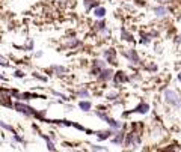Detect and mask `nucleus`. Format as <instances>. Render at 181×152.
Wrapping results in <instances>:
<instances>
[{
    "label": "nucleus",
    "mask_w": 181,
    "mask_h": 152,
    "mask_svg": "<svg viewBox=\"0 0 181 152\" xmlns=\"http://www.w3.org/2000/svg\"><path fill=\"white\" fill-rule=\"evenodd\" d=\"M14 109L18 112V113L24 114V116H27V117H35V119H41V120H45L47 122V119H45V112H38L36 109H33V107H30L29 104H24V103H20V101H17L15 104H14Z\"/></svg>",
    "instance_id": "nucleus-1"
},
{
    "label": "nucleus",
    "mask_w": 181,
    "mask_h": 152,
    "mask_svg": "<svg viewBox=\"0 0 181 152\" xmlns=\"http://www.w3.org/2000/svg\"><path fill=\"white\" fill-rule=\"evenodd\" d=\"M163 100H165L166 104H169V106L174 107L175 110L181 109V95L177 90H174V89H166V90L163 92Z\"/></svg>",
    "instance_id": "nucleus-2"
},
{
    "label": "nucleus",
    "mask_w": 181,
    "mask_h": 152,
    "mask_svg": "<svg viewBox=\"0 0 181 152\" xmlns=\"http://www.w3.org/2000/svg\"><path fill=\"white\" fill-rule=\"evenodd\" d=\"M18 93V90L15 89H0V104L3 107H8V109H14V104L11 101L12 95L15 96Z\"/></svg>",
    "instance_id": "nucleus-3"
},
{
    "label": "nucleus",
    "mask_w": 181,
    "mask_h": 152,
    "mask_svg": "<svg viewBox=\"0 0 181 152\" xmlns=\"http://www.w3.org/2000/svg\"><path fill=\"white\" fill-rule=\"evenodd\" d=\"M95 116L97 117H100L103 122H106L112 130H121L122 128V123L119 122V120H116V119H113V117H110L109 114L106 113V112H101V110H97L95 112Z\"/></svg>",
    "instance_id": "nucleus-4"
},
{
    "label": "nucleus",
    "mask_w": 181,
    "mask_h": 152,
    "mask_svg": "<svg viewBox=\"0 0 181 152\" xmlns=\"http://www.w3.org/2000/svg\"><path fill=\"white\" fill-rule=\"evenodd\" d=\"M125 148H136L140 145V133L137 130L130 131L128 134H125V139H124V143H122Z\"/></svg>",
    "instance_id": "nucleus-5"
},
{
    "label": "nucleus",
    "mask_w": 181,
    "mask_h": 152,
    "mask_svg": "<svg viewBox=\"0 0 181 152\" xmlns=\"http://www.w3.org/2000/svg\"><path fill=\"white\" fill-rule=\"evenodd\" d=\"M122 56H124L128 62H131L133 65H139V63H140V57H139V54H137V51H136L135 48H130V50L122 51Z\"/></svg>",
    "instance_id": "nucleus-6"
},
{
    "label": "nucleus",
    "mask_w": 181,
    "mask_h": 152,
    "mask_svg": "<svg viewBox=\"0 0 181 152\" xmlns=\"http://www.w3.org/2000/svg\"><path fill=\"white\" fill-rule=\"evenodd\" d=\"M103 59H104L106 63H109V65H116V63H118V62H116V50H115V48H107V50H104Z\"/></svg>",
    "instance_id": "nucleus-7"
},
{
    "label": "nucleus",
    "mask_w": 181,
    "mask_h": 152,
    "mask_svg": "<svg viewBox=\"0 0 181 152\" xmlns=\"http://www.w3.org/2000/svg\"><path fill=\"white\" fill-rule=\"evenodd\" d=\"M103 68H106V60L104 59H94L92 60V68H90V76L97 77Z\"/></svg>",
    "instance_id": "nucleus-8"
},
{
    "label": "nucleus",
    "mask_w": 181,
    "mask_h": 152,
    "mask_svg": "<svg viewBox=\"0 0 181 152\" xmlns=\"http://www.w3.org/2000/svg\"><path fill=\"white\" fill-rule=\"evenodd\" d=\"M113 74H115V73H113V69L106 66V68H103V69L100 71V74H98L97 77H98V80H100V81H104V83H106V81H110V80L113 78Z\"/></svg>",
    "instance_id": "nucleus-9"
},
{
    "label": "nucleus",
    "mask_w": 181,
    "mask_h": 152,
    "mask_svg": "<svg viewBox=\"0 0 181 152\" xmlns=\"http://www.w3.org/2000/svg\"><path fill=\"white\" fill-rule=\"evenodd\" d=\"M113 83H115V86H119V84H122V83H127L128 81V77L127 74L124 73V71H118V73H115L113 74Z\"/></svg>",
    "instance_id": "nucleus-10"
},
{
    "label": "nucleus",
    "mask_w": 181,
    "mask_h": 152,
    "mask_svg": "<svg viewBox=\"0 0 181 152\" xmlns=\"http://www.w3.org/2000/svg\"><path fill=\"white\" fill-rule=\"evenodd\" d=\"M115 136L112 137V143L113 145H116V146H121L122 143H124V139H125V133L122 131V130H116L115 133H113Z\"/></svg>",
    "instance_id": "nucleus-11"
},
{
    "label": "nucleus",
    "mask_w": 181,
    "mask_h": 152,
    "mask_svg": "<svg viewBox=\"0 0 181 152\" xmlns=\"http://www.w3.org/2000/svg\"><path fill=\"white\" fill-rule=\"evenodd\" d=\"M152 12L155 14V17H157V18H166V17H168V14H169L168 8H166V6H163V5L154 6V8H152Z\"/></svg>",
    "instance_id": "nucleus-12"
},
{
    "label": "nucleus",
    "mask_w": 181,
    "mask_h": 152,
    "mask_svg": "<svg viewBox=\"0 0 181 152\" xmlns=\"http://www.w3.org/2000/svg\"><path fill=\"white\" fill-rule=\"evenodd\" d=\"M139 35H140V39H139V42H140V44H145V45H146V44H151V39L154 38V36H157L159 33H157V32H152V33H151V32H149V33L140 32Z\"/></svg>",
    "instance_id": "nucleus-13"
},
{
    "label": "nucleus",
    "mask_w": 181,
    "mask_h": 152,
    "mask_svg": "<svg viewBox=\"0 0 181 152\" xmlns=\"http://www.w3.org/2000/svg\"><path fill=\"white\" fill-rule=\"evenodd\" d=\"M115 131L116 130H104V131H97L95 134H97V139L98 140H107V139H110L113 136Z\"/></svg>",
    "instance_id": "nucleus-14"
},
{
    "label": "nucleus",
    "mask_w": 181,
    "mask_h": 152,
    "mask_svg": "<svg viewBox=\"0 0 181 152\" xmlns=\"http://www.w3.org/2000/svg\"><path fill=\"white\" fill-rule=\"evenodd\" d=\"M41 136V139H44L45 143H47V149L48 151H56V146H54V142H53V137L51 136H45V134H39Z\"/></svg>",
    "instance_id": "nucleus-15"
},
{
    "label": "nucleus",
    "mask_w": 181,
    "mask_h": 152,
    "mask_svg": "<svg viewBox=\"0 0 181 152\" xmlns=\"http://www.w3.org/2000/svg\"><path fill=\"white\" fill-rule=\"evenodd\" d=\"M148 110H149V104H148V103H140L135 110H133V113L146 114V113H148Z\"/></svg>",
    "instance_id": "nucleus-16"
},
{
    "label": "nucleus",
    "mask_w": 181,
    "mask_h": 152,
    "mask_svg": "<svg viewBox=\"0 0 181 152\" xmlns=\"http://www.w3.org/2000/svg\"><path fill=\"white\" fill-rule=\"evenodd\" d=\"M51 69H53V73H54L56 76H65V74L68 73V69H67L65 66H60V65H53Z\"/></svg>",
    "instance_id": "nucleus-17"
},
{
    "label": "nucleus",
    "mask_w": 181,
    "mask_h": 152,
    "mask_svg": "<svg viewBox=\"0 0 181 152\" xmlns=\"http://www.w3.org/2000/svg\"><path fill=\"white\" fill-rule=\"evenodd\" d=\"M106 8L104 6H97L95 9H94V15L97 17V18H104L106 17Z\"/></svg>",
    "instance_id": "nucleus-18"
},
{
    "label": "nucleus",
    "mask_w": 181,
    "mask_h": 152,
    "mask_svg": "<svg viewBox=\"0 0 181 152\" xmlns=\"http://www.w3.org/2000/svg\"><path fill=\"white\" fill-rule=\"evenodd\" d=\"M121 38L124 39V41H127V42H136V39L133 38V35H131L130 32H127L124 27L121 29Z\"/></svg>",
    "instance_id": "nucleus-19"
},
{
    "label": "nucleus",
    "mask_w": 181,
    "mask_h": 152,
    "mask_svg": "<svg viewBox=\"0 0 181 152\" xmlns=\"http://www.w3.org/2000/svg\"><path fill=\"white\" fill-rule=\"evenodd\" d=\"M79 109L83 110V112H89L90 109H92V103L86 101V100H82V101H79Z\"/></svg>",
    "instance_id": "nucleus-20"
},
{
    "label": "nucleus",
    "mask_w": 181,
    "mask_h": 152,
    "mask_svg": "<svg viewBox=\"0 0 181 152\" xmlns=\"http://www.w3.org/2000/svg\"><path fill=\"white\" fill-rule=\"evenodd\" d=\"M97 6H100V2H98V0H85V8H86V11L95 9Z\"/></svg>",
    "instance_id": "nucleus-21"
},
{
    "label": "nucleus",
    "mask_w": 181,
    "mask_h": 152,
    "mask_svg": "<svg viewBox=\"0 0 181 152\" xmlns=\"http://www.w3.org/2000/svg\"><path fill=\"white\" fill-rule=\"evenodd\" d=\"M65 45H67L68 48H76V47L82 45V42H80L77 38H73V39H70V41H67V42H65Z\"/></svg>",
    "instance_id": "nucleus-22"
},
{
    "label": "nucleus",
    "mask_w": 181,
    "mask_h": 152,
    "mask_svg": "<svg viewBox=\"0 0 181 152\" xmlns=\"http://www.w3.org/2000/svg\"><path fill=\"white\" fill-rule=\"evenodd\" d=\"M12 140H14V143H12V146H14V148H17V146H15V143H20V145H24V139H23L21 136H18V134H15V133L12 134Z\"/></svg>",
    "instance_id": "nucleus-23"
},
{
    "label": "nucleus",
    "mask_w": 181,
    "mask_h": 152,
    "mask_svg": "<svg viewBox=\"0 0 181 152\" xmlns=\"http://www.w3.org/2000/svg\"><path fill=\"white\" fill-rule=\"evenodd\" d=\"M77 96H79V98L86 100V98H89V96H90V93H89V90H88V89H79V90H77Z\"/></svg>",
    "instance_id": "nucleus-24"
},
{
    "label": "nucleus",
    "mask_w": 181,
    "mask_h": 152,
    "mask_svg": "<svg viewBox=\"0 0 181 152\" xmlns=\"http://www.w3.org/2000/svg\"><path fill=\"white\" fill-rule=\"evenodd\" d=\"M0 128H3V130H6V131H9V133H15V128L12 127V125H9V123H6V122H3V120H0Z\"/></svg>",
    "instance_id": "nucleus-25"
},
{
    "label": "nucleus",
    "mask_w": 181,
    "mask_h": 152,
    "mask_svg": "<svg viewBox=\"0 0 181 152\" xmlns=\"http://www.w3.org/2000/svg\"><path fill=\"white\" fill-rule=\"evenodd\" d=\"M23 48H24L26 51H33V39H29Z\"/></svg>",
    "instance_id": "nucleus-26"
},
{
    "label": "nucleus",
    "mask_w": 181,
    "mask_h": 152,
    "mask_svg": "<svg viewBox=\"0 0 181 152\" xmlns=\"http://www.w3.org/2000/svg\"><path fill=\"white\" fill-rule=\"evenodd\" d=\"M106 98H107L109 101H115V100L118 98V92H115V90H112V92H109V93L106 95Z\"/></svg>",
    "instance_id": "nucleus-27"
},
{
    "label": "nucleus",
    "mask_w": 181,
    "mask_h": 152,
    "mask_svg": "<svg viewBox=\"0 0 181 152\" xmlns=\"http://www.w3.org/2000/svg\"><path fill=\"white\" fill-rule=\"evenodd\" d=\"M100 35H101L103 38H109V36H110V30H109V27L106 26L103 30H100Z\"/></svg>",
    "instance_id": "nucleus-28"
},
{
    "label": "nucleus",
    "mask_w": 181,
    "mask_h": 152,
    "mask_svg": "<svg viewBox=\"0 0 181 152\" xmlns=\"http://www.w3.org/2000/svg\"><path fill=\"white\" fill-rule=\"evenodd\" d=\"M90 151H107V148L98 146V145H90Z\"/></svg>",
    "instance_id": "nucleus-29"
},
{
    "label": "nucleus",
    "mask_w": 181,
    "mask_h": 152,
    "mask_svg": "<svg viewBox=\"0 0 181 152\" xmlns=\"http://www.w3.org/2000/svg\"><path fill=\"white\" fill-rule=\"evenodd\" d=\"M14 77H15V78H24V77H26V74H24L23 71H20V69H17V71L14 73Z\"/></svg>",
    "instance_id": "nucleus-30"
},
{
    "label": "nucleus",
    "mask_w": 181,
    "mask_h": 152,
    "mask_svg": "<svg viewBox=\"0 0 181 152\" xmlns=\"http://www.w3.org/2000/svg\"><path fill=\"white\" fill-rule=\"evenodd\" d=\"M53 95H54V96H59V98H62V100H68V96H67L65 93H60V92H56V90H53Z\"/></svg>",
    "instance_id": "nucleus-31"
},
{
    "label": "nucleus",
    "mask_w": 181,
    "mask_h": 152,
    "mask_svg": "<svg viewBox=\"0 0 181 152\" xmlns=\"http://www.w3.org/2000/svg\"><path fill=\"white\" fill-rule=\"evenodd\" d=\"M0 66H9V62H8V59H5L3 56H0Z\"/></svg>",
    "instance_id": "nucleus-32"
},
{
    "label": "nucleus",
    "mask_w": 181,
    "mask_h": 152,
    "mask_svg": "<svg viewBox=\"0 0 181 152\" xmlns=\"http://www.w3.org/2000/svg\"><path fill=\"white\" fill-rule=\"evenodd\" d=\"M33 77H35V78H38V80H41V81H47V77L39 76L38 73H33Z\"/></svg>",
    "instance_id": "nucleus-33"
},
{
    "label": "nucleus",
    "mask_w": 181,
    "mask_h": 152,
    "mask_svg": "<svg viewBox=\"0 0 181 152\" xmlns=\"http://www.w3.org/2000/svg\"><path fill=\"white\" fill-rule=\"evenodd\" d=\"M148 71H152V73H155V71H157V65H149V66H148Z\"/></svg>",
    "instance_id": "nucleus-34"
},
{
    "label": "nucleus",
    "mask_w": 181,
    "mask_h": 152,
    "mask_svg": "<svg viewBox=\"0 0 181 152\" xmlns=\"http://www.w3.org/2000/svg\"><path fill=\"white\" fill-rule=\"evenodd\" d=\"M35 56H36V57H41V56H43V51H38V53H36Z\"/></svg>",
    "instance_id": "nucleus-35"
},
{
    "label": "nucleus",
    "mask_w": 181,
    "mask_h": 152,
    "mask_svg": "<svg viewBox=\"0 0 181 152\" xmlns=\"http://www.w3.org/2000/svg\"><path fill=\"white\" fill-rule=\"evenodd\" d=\"M0 80H2V81H5V80H6V77H5V76H2V74H0Z\"/></svg>",
    "instance_id": "nucleus-36"
},
{
    "label": "nucleus",
    "mask_w": 181,
    "mask_h": 152,
    "mask_svg": "<svg viewBox=\"0 0 181 152\" xmlns=\"http://www.w3.org/2000/svg\"><path fill=\"white\" fill-rule=\"evenodd\" d=\"M177 78H178V81H181V73L178 74V76H177Z\"/></svg>",
    "instance_id": "nucleus-37"
},
{
    "label": "nucleus",
    "mask_w": 181,
    "mask_h": 152,
    "mask_svg": "<svg viewBox=\"0 0 181 152\" xmlns=\"http://www.w3.org/2000/svg\"><path fill=\"white\" fill-rule=\"evenodd\" d=\"M180 41H181V36H180Z\"/></svg>",
    "instance_id": "nucleus-38"
},
{
    "label": "nucleus",
    "mask_w": 181,
    "mask_h": 152,
    "mask_svg": "<svg viewBox=\"0 0 181 152\" xmlns=\"http://www.w3.org/2000/svg\"><path fill=\"white\" fill-rule=\"evenodd\" d=\"M159 2H162V0H159Z\"/></svg>",
    "instance_id": "nucleus-39"
}]
</instances>
